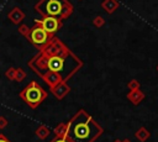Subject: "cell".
Returning a JSON list of instances; mask_svg holds the SVG:
<instances>
[{
	"instance_id": "1",
	"label": "cell",
	"mask_w": 158,
	"mask_h": 142,
	"mask_svg": "<svg viewBox=\"0 0 158 142\" xmlns=\"http://www.w3.org/2000/svg\"><path fill=\"white\" fill-rule=\"evenodd\" d=\"M100 133L101 128L85 112H79L67 131V135L73 142H93Z\"/></svg>"
},
{
	"instance_id": "2",
	"label": "cell",
	"mask_w": 158,
	"mask_h": 142,
	"mask_svg": "<svg viewBox=\"0 0 158 142\" xmlns=\"http://www.w3.org/2000/svg\"><path fill=\"white\" fill-rule=\"evenodd\" d=\"M22 96L27 104H30L32 107H36L37 104L41 102L42 99L44 98V93L36 83H31L22 93Z\"/></svg>"
},
{
	"instance_id": "3",
	"label": "cell",
	"mask_w": 158,
	"mask_h": 142,
	"mask_svg": "<svg viewBox=\"0 0 158 142\" xmlns=\"http://www.w3.org/2000/svg\"><path fill=\"white\" fill-rule=\"evenodd\" d=\"M38 11L47 16H60L63 12L64 2L63 0H44L38 6Z\"/></svg>"
},
{
	"instance_id": "4",
	"label": "cell",
	"mask_w": 158,
	"mask_h": 142,
	"mask_svg": "<svg viewBox=\"0 0 158 142\" xmlns=\"http://www.w3.org/2000/svg\"><path fill=\"white\" fill-rule=\"evenodd\" d=\"M48 69L59 73L63 78L65 77L64 69H65V59L59 56H53L48 59Z\"/></svg>"
},
{
	"instance_id": "5",
	"label": "cell",
	"mask_w": 158,
	"mask_h": 142,
	"mask_svg": "<svg viewBox=\"0 0 158 142\" xmlns=\"http://www.w3.org/2000/svg\"><path fill=\"white\" fill-rule=\"evenodd\" d=\"M30 38L33 43L40 46V44H43L48 40V32L42 26L41 27H35L30 33Z\"/></svg>"
},
{
	"instance_id": "6",
	"label": "cell",
	"mask_w": 158,
	"mask_h": 142,
	"mask_svg": "<svg viewBox=\"0 0 158 142\" xmlns=\"http://www.w3.org/2000/svg\"><path fill=\"white\" fill-rule=\"evenodd\" d=\"M41 25H42V27L48 33H52V32H56L58 30L59 22H58V20L54 16H47L46 19H43V21L41 22Z\"/></svg>"
},
{
	"instance_id": "7",
	"label": "cell",
	"mask_w": 158,
	"mask_h": 142,
	"mask_svg": "<svg viewBox=\"0 0 158 142\" xmlns=\"http://www.w3.org/2000/svg\"><path fill=\"white\" fill-rule=\"evenodd\" d=\"M137 136H138V138H139L141 141H144V140L148 137V132H147L146 130H143V128H142V130H141V132H139V133H137Z\"/></svg>"
},
{
	"instance_id": "8",
	"label": "cell",
	"mask_w": 158,
	"mask_h": 142,
	"mask_svg": "<svg viewBox=\"0 0 158 142\" xmlns=\"http://www.w3.org/2000/svg\"><path fill=\"white\" fill-rule=\"evenodd\" d=\"M54 142H68L65 138H58V140H56Z\"/></svg>"
},
{
	"instance_id": "9",
	"label": "cell",
	"mask_w": 158,
	"mask_h": 142,
	"mask_svg": "<svg viewBox=\"0 0 158 142\" xmlns=\"http://www.w3.org/2000/svg\"><path fill=\"white\" fill-rule=\"evenodd\" d=\"M0 142H9L4 136H0Z\"/></svg>"
},
{
	"instance_id": "10",
	"label": "cell",
	"mask_w": 158,
	"mask_h": 142,
	"mask_svg": "<svg viewBox=\"0 0 158 142\" xmlns=\"http://www.w3.org/2000/svg\"><path fill=\"white\" fill-rule=\"evenodd\" d=\"M125 142H128V141H125Z\"/></svg>"
}]
</instances>
